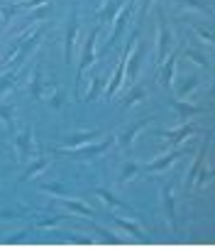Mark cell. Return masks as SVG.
Masks as SVG:
<instances>
[{
    "instance_id": "obj_24",
    "label": "cell",
    "mask_w": 215,
    "mask_h": 250,
    "mask_svg": "<svg viewBox=\"0 0 215 250\" xmlns=\"http://www.w3.org/2000/svg\"><path fill=\"white\" fill-rule=\"evenodd\" d=\"M25 71H27V69H20V71H15V69H13V71H8V74L0 76V96H5V93L18 83V79H20Z\"/></svg>"
},
{
    "instance_id": "obj_16",
    "label": "cell",
    "mask_w": 215,
    "mask_h": 250,
    "mask_svg": "<svg viewBox=\"0 0 215 250\" xmlns=\"http://www.w3.org/2000/svg\"><path fill=\"white\" fill-rule=\"evenodd\" d=\"M103 135V130H83V133H73V135H69L66 140H64V145L61 147H81V145H86V143H93L95 138H100Z\"/></svg>"
},
{
    "instance_id": "obj_6",
    "label": "cell",
    "mask_w": 215,
    "mask_h": 250,
    "mask_svg": "<svg viewBox=\"0 0 215 250\" xmlns=\"http://www.w3.org/2000/svg\"><path fill=\"white\" fill-rule=\"evenodd\" d=\"M78 32H81V25H78V10L73 8L71 15H69L66 35H64V62H66V64L73 62V47H76V42H78Z\"/></svg>"
},
{
    "instance_id": "obj_11",
    "label": "cell",
    "mask_w": 215,
    "mask_h": 250,
    "mask_svg": "<svg viewBox=\"0 0 215 250\" xmlns=\"http://www.w3.org/2000/svg\"><path fill=\"white\" fill-rule=\"evenodd\" d=\"M157 120V115H149V118H142L140 123H135V125H130V128L120 135V145H123V150H127V152H132V145H135V138L147 128L149 123H154Z\"/></svg>"
},
{
    "instance_id": "obj_14",
    "label": "cell",
    "mask_w": 215,
    "mask_h": 250,
    "mask_svg": "<svg viewBox=\"0 0 215 250\" xmlns=\"http://www.w3.org/2000/svg\"><path fill=\"white\" fill-rule=\"evenodd\" d=\"M30 93L37 101H47L49 88H44V64L42 62L35 66V74H32V81H30Z\"/></svg>"
},
{
    "instance_id": "obj_3",
    "label": "cell",
    "mask_w": 215,
    "mask_h": 250,
    "mask_svg": "<svg viewBox=\"0 0 215 250\" xmlns=\"http://www.w3.org/2000/svg\"><path fill=\"white\" fill-rule=\"evenodd\" d=\"M135 5H137V0H127V5H123V8H120V13L115 15V27H113V35H110V40H108V44H105V52H108V49H113V47L120 42V37L125 35L127 25L132 22Z\"/></svg>"
},
{
    "instance_id": "obj_9",
    "label": "cell",
    "mask_w": 215,
    "mask_h": 250,
    "mask_svg": "<svg viewBox=\"0 0 215 250\" xmlns=\"http://www.w3.org/2000/svg\"><path fill=\"white\" fill-rule=\"evenodd\" d=\"M179 54H181V49H176L174 54H169V57L161 62V69H159V83H161L166 91H171V88H174V74H176Z\"/></svg>"
},
{
    "instance_id": "obj_26",
    "label": "cell",
    "mask_w": 215,
    "mask_h": 250,
    "mask_svg": "<svg viewBox=\"0 0 215 250\" xmlns=\"http://www.w3.org/2000/svg\"><path fill=\"white\" fill-rule=\"evenodd\" d=\"M0 120H3L10 130H15V105L13 103H0Z\"/></svg>"
},
{
    "instance_id": "obj_23",
    "label": "cell",
    "mask_w": 215,
    "mask_h": 250,
    "mask_svg": "<svg viewBox=\"0 0 215 250\" xmlns=\"http://www.w3.org/2000/svg\"><path fill=\"white\" fill-rule=\"evenodd\" d=\"M61 206H66L71 213H78V216H93V208L83 201H76V199H56Z\"/></svg>"
},
{
    "instance_id": "obj_1",
    "label": "cell",
    "mask_w": 215,
    "mask_h": 250,
    "mask_svg": "<svg viewBox=\"0 0 215 250\" xmlns=\"http://www.w3.org/2000/svg\"><path fill=\"white\" fill-rule=\"evenodd\" d=\"M118 143V138L115 135H108L105 140H100V143H86V145H81V147H52V152L54 155H66V157H73V160H88V157H98L100 152H105L108 147H113Z\"/></svg>"
},
{
    "instance_id": "obj_36",
    "label": "cell",
    "mask_w": 215,
    "mask_h": 250,
    "mask_svg": "<svg viewBox=\"0 0 215 250\" xmlns=\"http://www.w3.org/2000/svg\"><path fill=\"white\" fill-rule=\"evenodd\" d=\"M61 221V216H54V218H42V221H37V226L39 228H47V226H54V223H59Z\"/></svg>"
},
{
    "instance_id": "obj_19",
    "label": "cell",
    "mask_w": 215,
    "mask_h": 250,
    "mask_svg": "<svg viewBox=\"0 0 215 250\" xmlns=\"http://www.w3.org/2000/svg\"><path fill=\"white\" fill-rule=\"evenodd\" d=\"M95 194L105 201V204H110V206H115V208H123V211H127V213H132V216H137V211L127 204V201H120L115 194H110V191H108V189H95Z\"/></svg>"
},
{
    "instance_id": "obj_38",
    "label": "cell",
    "mask_w": 215,
    "mask_h": 250,
    "mask_svg": "<svg viewBox=\"0 0 215 250\" xmlns=\"http://www.w3.org/2000/svg\"><path fill=\"white\" fill-rule=\"evenodd\" d=\"M18 3H25V0H18Z\"/></svg>"
},
{
    "instance_id": "obj_35",
    "label": "cell",
    "mask_w": 215,
    "mask_h": 250,
    "mask_svg": "<svg viewBox=\"0 0 215 250\" xmlns=\"http://www.w3.org/2000/svg\"><path fill=\"white\" fill-rule=\"evenodd\" d=\"M42 189L49 191V194H56V196H64V194H66V189H64L61 184H44Z\"/></svg>"
},
{
    "instance_id": "obj_20",
    "label": "cell",
    "mask_w": 215,
    "mask_h": 250,
    "mask_svg": "<svg viewBox=\"0 0 215 250\" xmlns=\"http://www.w3.org/2000/svg\"><path fill=\"white\" fill-rule=\"evenodd\" d=\"M103 91H105V79H103L100 74H95V76L90 79V88H88V93H86L83 101L93 103V101H98V98L103 96Z\"/></svg>"
},
{
    "instance_id": "obj_25",
    "label": "cell",
    "mask_w": 215,
    "mask_h": 250,
    "mask_svg": "<svg viewBox=\"0 0 215 250\" xmlns=\"http://www.w3.org/2000/svg\"><path fill=\"white\" fill-rule=\"evenodd\" d=\"M176 3L183 5V8H193V10H200V13L213 15V3H210V0H176Z\"/></svg>"
},
{
    "instance_id": "obj_29",
    "label": "cell",
    "mask_w": 215,
    "mask_h": 250,
    "mask_svg": "<svg viewBox=\"0 0 215 250\" xmlns=\"http://www.w3.org/2000/svg\"><path fill=\"white\" fill-rule=\"evenodd\" d=\"M198 83H200L198 76H188V79H183V86L179 88V98H191V93L198 88Z\"/></svg>"
},
{
    "instance_id": "obj_13",
    "label": "cell",
    "mask_w": 215,
    "mask_h": 250,
    "mask_svg": "<svg viewBox=\"0 0 215 250\" xmlns=\"http://www.w3.org/2000/svg\"><path fill=\"white\" fill-rule=\"evenodd\" d=\"M127 3V0H105V3L98 8L95 18H98V25H108V22H113L115 15L120 13V8Z\"/></svg>"
},
{
    "instance_id": "obj_30",
    "label": "cell",
    "mask_w": 215,
    "mask_h": 250,
    "mask_svg": "<svg viewBox=\"0 0 215 250\" xmlns=\"http://www.w3.org/2000/svg\"><path fill=\"white\" fill-rule=\"evenodd\" d=\"M140 172V165L137 162H127L125 167H123V172H120V177H118V182L120 184H127L130 179H135V174Z\"/></svg>"
},
{
    "instance_id": "obj_31",
    "label": "cell",
    "mask_w": 215,
    "mask_h": 250,
    "mask_svg": "<svg viewBox=\"0 0 215 250\" xmlns=\"http://www.w3.org/2000/svg\"><path fill=\"white\" fill-rule=\"evenodd\" d=\"M18 10H20L18 5H5L3 10H0V30H3V27H5L8 22H10V18H13V15H15Z\"/></svg>"
},
{
    "instance_id": "obj_17",
    "label": "cell",
    "mask_w": 215,
    "mask_h": 250,
    "mask_svg": "<svg viewBox=\"0 0 215 250\" xmlns=\"http://www.w3.org/2000/svg\"><path fill=\"white\" fill-rule=\"evenodd\" d=\"M147 93H149V86H147V81L144 83H137V86H132L130 88V93L123 98V108H132V105H137L140 101H144L147 98Z\"/></svg>"
},
{
    "instance_id": "obj_37",
    "label": "cell",
    "mask_w": 215,
    "mask_h": 250,
    "mask_svg": "<svg viewBox=\"0 0 215 250\" xmlns=\"http://www.w3.org/2000/svg\"><path fill=\"white\" fill-rule=\"evenodd\" d=\"M49 103H52V105H54V108H59V105H61V103H64V93H61V91H56V93H54V96H52V101H49Z\"/></svg>"
},
{
    "instance_id": "obj_28",
    "label": "cell",
    "mask_w": 215,
    "mask_h": 250,
    "mask_svg": "<svg viewBox=\"0 0 215 250\" xmlns=\"http://www.w3.org/2000/svg\"><path fill=\"white\" fill-rule=\"evenodd\" d=\"M193 30H196V35L200 37V42H205L208 47H213V30L210 27H203V25H198V22H193V20H186Z\"/></svg>"
},
{
    "instance_id": "obj_22",
    "label": "cell",
    "mask_w": 215,
    "mask_h": 250,
    "mask_svg": "<svg viewBox=\"0 0 215 250\" xmlns=\"http://www.w3.org/2000/svg\"><path fill=\"white\" fill-rule=\"evenodd\" d=\"M208 160V143L200 147V152H198V157H196V162H193V167L188 169V174H186V189L193 184V179H196V174L200 172V167H203V162Z\"/></svg>"
},
{
    "instance_id": "obj_7",
    "label": "cell",
    "mask_w": 215,
    "mask_h": 250,
    "mask_svg": "<svg viewBox=\"0 0 215 250\" xmlns=\"http://www.w3.org/2000/svg\"><path fill=\"white\" fill-rule=\"evenodd\" d=\"M144 54H147L144 42L137 37V42H135V47H132V52H130V57H127V64H125V81H127V83H135V79H137V74H140V66H142Z\"/></svg>"
},
{
    "instance_id": "obj_10",
    "label": "cell",
    "mask_w": 215,
    "mask_h": 250,
    "mask_svg": "<svg viewBox=\"0 0 215 250\" xmlns=\"http://www.w3.org/2000/svg\"><path fill=\"white\" fill-rule=\"evenodd\" d=\"M35 147V128H25L22 133L15 135V150L20 155V162H27Z\"/></svg>"
},
{
    "instance_id": "obj_21",
    "label": "cell",
    "mask_w": 215,
    "mask_h": 250,
    "mask_svg": "<svg viewBox=\"0 0 215 250\" xmlns=\"http://www.w3.org/2000/svg\"><path fill=\"white\" fill-rule=\"evenodd\" d=\"M47 167H49V157L39 155V157H37V160H35V162H32V165H30L25 172H22V182H27V179H35V177H37L39 172H44Z\"/></svg>"
},
{
    "instance_id": "obj_4",
    "label": "cell",
    "mask_w": 215,
    "mask_h": 250,
    "mask_svg": "<svg viewBox=\"0 0 215 250\" xmlns=\"http://www.w3.org/2000/svg\"><path fill=\"white\" fill-rule=\"evenodd\" d=\"M157 30H159V40H157V62L161 64L164 59H166V54L171 52V47H174V35H171V27H169V22H166V15H164V10L159 8L157 10Z\"/></svg>"
},
{
    "instance_id": "obj_8",
    "label": "cell",
    "mask_w": 215,
    "mask_h": 250,
    "mask_svg": "<svg viewBox=\"0 0 215 250\" xmlns=\"http://www.w3.org/2000/svg\"><path fill=\"white\" fill-rule=\"evenodd\" d=\"M186 150L183 147H179V150H174V152H166V155H161V157H157V160H152L149 165H140V172H149V174H159V172H164V169H169L181 155H183Z\"/></svg>"
},
{
    "instance_id": "obj_33",
    "label": "cell",
    "mask_w": 215,
    "mask_h": 250,
    "mask_svg": "<svg viewBox=\"0 0 215 250\" xmlns=\"http://www.w3.org/2000/svg\"><path fill=\"white\" fill-rule=\"evenodd\" d=\"M49 10H52V3H44V5H39V10H37V13H32V15H30V20H32V22L44 20V18L49 15Z\"/></svg>"
},
{
    "instance_id": "obj_2",
    "label": "cell",
    "mask_w": 215,
    "mask_h": 250,
    "mask_svg": "<svg viewBox=\"0 0 215 250\" xmlns=\"http://www.w3.org/2000/svg\"><path fill=\"white\" fill-rule=\"evenodd\" d=\"M100 27H103V25H95V27L88 32V37L83 40L81 62H78V76H76V91H78V86H81V81H83L86 69L93 66V62H95V40H98V35H100Z\"/></svg>"
},
{
    "instance_id": "obj_18",
    "label": "cell",
    "mask_w": 215,
    "mask_h": 250,
    "mask_svg": "<svg viewBox=\"0 0 215 250\" xmlns=\"http://www.w3.org/2000/svg\"><path fill=\"white\" fill-rule=\"evenodd\" d=\"M108 216H110V221H113L115 226H120L123 230H127L130 235H135V238H144V228H142L140 223L127 221V218H120V216H115V213H108Z\"/></svg>"
},
{
    "instance_id": "obj_34",
    "label": "cell",
    "mask_w": 215,
    "mask_h": 250,
    "mask_svg": "<svg viewBox=\"0 0 215 250\" xmlns=\"http://www.w3.org/2000/svg\"><path fill=\"white\" fill-rule=\"evenodd\" d=\"M149 5H152V0H137V5H135V8H137V18H140V20L147 15Z\"/></svg>"
},
{
    "instance_id": "obj_5",
    "label": "cell",
    "mask_w": 215,
    "mask_h": 250,
    "mask_svg": "<svg viewBox=\"0 0 215 250\" xmlns=\"http://www.w3.org/2000/svg\"><path fill=\"white\" fill-rule=\"evenodd\" d=\"M196 133H200V128L196 123H191V120H183L179 128H174V130H159L157 133V138L159 140H164L166 145H179V143H183V140H188L191 135H196Z\"/></svg>"
},
{
    "instance_id": "obj_12",
    "label": "cell",
    "mask_w": 215,
    "mask_h": 250,
    "mask_svg": "<svg viewBox=\"0 0 215 250\" xmlns=\"http://www.w3.org/2000/svg\"><path fill=\"white\" fill-rule=\"evenodd\" d=\"M161 204H164V213L171 223L174 230H179V221H176V199H174V184H164L161 187Z\"/></svg>"
},
{
    "instance_id": "obj_15",
    "label": "cell",
    "mask_w": 215,
    "mask_h": 250,
    "mask_svg": "<svg viewBox=\"0 0 215 250\" xmlns=\"http://www.w3.org/2000/svg\"><path fill=\"white\" fill-rule=\"evenodd\" d=\"M171 105H174V110H176V115H179L181 120H191L193 115L205 113V105H193V103H188V101L183 103V101H179V98H174Z\"/></svg>"
},
{
    "instance_id": "obj_27",
    "label": "cell",
    "mask_w": 215,
    "mask_h": 250,
    "mask_svg": "<svg viewBox=\"0 0 215 250\" xmlns=\"http://www.w3.org/2000/svg\"><path fill=\"white\" fill-rule=\"evenodd\" d=\"M181 52L188 57V59H193L198 66H205V69H213V62L205 57V54H200V52H196V49H191V47H181Z\"/></svg>"
},
{
    "instance_id": "obj_32",
    "label": "cell",
    "mask_w": 215,
    "mask_h": 250,
    "mask_svg": "<svg viewBox=\"0 0 215 250\" xmlns=\"http://www.w3.org/2000/svg\"><path fill=\"white\" fill-rule=\"evenodd\" d=\"M93 230H95L98 235H103V240H108V243H115V245H120V243H123L120 238H115V235H113L110 230H103L100 226H93Z\"/></svg>"
}]
</instances>
